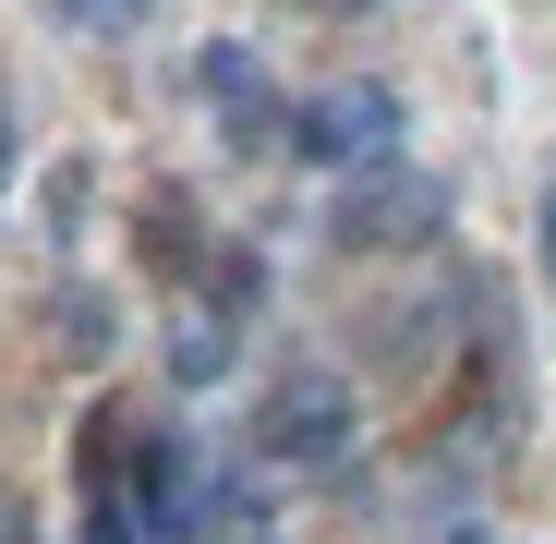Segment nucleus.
Wrapping results in <instances>:
<instances>
[{"instance_id": "obj_14", "label": "nucleus", "mask_w": 556, "mask_h": 544, "mask_svg": "<svg viewBox=\"0 0 556 544\" xmlns=\"http://www.w3.org/2000/svg\"><path fill=\"white\" fill-rule=\"evenodd\" d=\"M0 181H13V122H0Z\"/></svg>"}, {"instance_id": "obj_10", "label": "nucleus", "mask_w": 556, "mask_h": 544, "mask_svg": "<svg viewBox=\"0 0 556 544\" xmlns=\"http://www.w3.org/2000/svg\"><path fill=\"white\" fill-rule=\"evenodd\" d=\"M73 218H85V169H61V181H49V242H73Z\"/></svg>"}, {"instance_id": "obj_8", "label": "nucleus", "mask_w": 556, "mask_h": 544, "mask_svg": "<svg viewBox=\"0 0 556 544\" xmlns=\"http://www.w3.org/2000/svg\"><path fill=\"white\" fill-rule=\"evenodd\" d=\"M49 13H61V25H98V37H122V25H146V13H157V0H49Z\"/></svg>"}, {"instance_id": "obj_1", "label": "nucleus", "mask_w": 556, "mask_h": 544, "mask_svg": "<svg viewBox=\"0 0 556 544\" xmlns=\"http://www.w3.org/2000/svg\"><path fill=\"white\" fill-rule=\"evenodd\" d=\"M254 447L291 460V472H327L339 447H351V388L327 376V363H291V376L254 400Z\"/></svg>"}, {"instance_id": "obj_13", "label": "nucleus", "mask_w": 556, "mask_h": 544, "mask_svg": "<svg viewBox=\"0 0 556 544\" xmlns=\"http://www.w3.org/2000/svg\"><path fill=\"white\" fill-rule=\"evenodd\" d=\"M303 13H339V25H351V13H388V0H303Z\"/></svg>"}, {"instance_id": "obj_4", "label": "nucleus", "mask_w": 556, "mask_h": 544, "mask_svg": "<svg viewBox=\"0 0 556 544\" xmlns=\"http://www.w3.org/2000/svg\"><path fill=\"white\" fill-rule=\"evenodd\" d=\"M122 496H134V532L146 544H181V532L206 520V484H194V447H181V435H134Z\"/></svg>"}, {"instance_id": "obj_7", "label": "nucleus", "mask_w": 556, "mask_h": 544, "mask_svg": "<svg viewBox=\"0 0 556 544\" xmlns=\"http://www.w3.org/2000/svg\"><path fill=\"white\" fill-rule=\"evenodd\" d=\"M254 291H266V266H254V254H206V315H218V327H242Z\"/></svg>"}, {"instance_id": "obj_9", "label": "nucleus", "mask_w": 556, "mask_h": 544, "mask_svg": "<svg viewBox=\"0 0 556 544\" xmlns=\"http://www.w3.org/2000/svg\"><path fill=\"white\" fill-rule=\"evenodd\" d=\"M61 327H73V339H61V351H73V363H98V351H110V303H98V291H85V303H73V315H61Z\"/></svg>"}, {"instance_id": "obj_11", "label": "nucleus", "mask_w": 556, "mask_h": 544, "mask_svg": "<svg viewBox=\"0 0 556 544\" xmlns=\"http://www.w3.org/2000/svg\"><path fill=\"white\" fill-rule=\"evenodd\" d=\"M532 242H544V291H556V169H544V206H532Z\"/></svg>"}, {"instance_id": "obj_3", "label": "nucleus", "mask_w": 556, "mask_h": 544, "mask_svg": "<svg viewBox=\"0 0 556 544\" xmlns=\"http://www.w3.org/2000/svg\"><path fill=\"white\" fill-rule=\"evenodd\" d=\"M435 218H447V194L424 169H400V157H388V181H351L339 194V242L351 254H412V242H435Z\"/></svg>"}, {"instance_id": "obj_5", "label": "nucleus", "mask_w": 556, "mask_h": 544, "mask_svg": "<svg viewBox=\"0 0 556 544\" xmlns=\"http://www.w3.org/2000/svg\"><path fill=\"white\" fill-rule=\"evenodd\" d=\"M181 85H194V98H206V110L230 122V146H242V157H254V146H266L278 122H291V110L266 98V73H254V49H242V37H218V49H194V73H181Z\"/></svg>"}, {"instance_id": "obj_12", "label": "nucleus", "mask_w": 556, "mask_h": 544, "mask_svg": "<svg viewBox=\"0 0 556 544\" xmlns=\"http://www.w3.org/2000/svg\"><path fill=\"white\" fill-rule=\"evenodd\" d=\"M0 544H37V532H25V496H13V484H0Z\"/></svg>"}, {"instance_id": "obj_2", "label": "nucleus", "mask_w": 556, "mask_h": 544, "mask_svg": "<svg viewBox=\"0 0 556 544\" xmlns=\"http://www.w3.org/2000/svg\"><path fill=\"white\" fill-rule=\"evenodd\" d=\"M278 134H291V157H315V169H363V157H400V98L388 85H327V98H303Z\"/></svg>"}, {"instance_id": "obj_6", "label": "nucleus", "mask_w": 556, "mask_h": 544, "mask_svg": "<svg viewBox=\"0 0 556 544\" xmlns=\"http://www.w3.org/2000/svg\"><path fill=\"white\" fill-rule=\"evenodd\" d=\"M169 376H181V388H218V376H230V327H218V315L169 327Z\"/></svg>"}]
</instances>
